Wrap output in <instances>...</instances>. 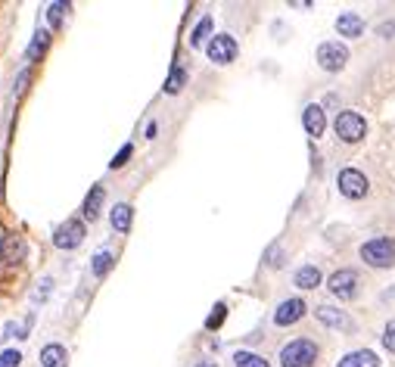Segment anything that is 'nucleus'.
Wrapping results in <instances>:
<instances>
[{
	"label": "nucleus",
	"instance_id": "f257e3e1",
	"mask_svg": "<svg viewBox=\"0 0 395 367\" xmlns=\"http://www.w3.org/2000/svg\"><path fill=\"white\" fill-rule=\"evenodd\" d=\"M318 358H321V348L308 336H299V339L286 342L280 348V367H314Z\"/></svg>",
	"mask_w": 395,
	"mask_h": 367
},
{
	"label": "nucleus",
	"instance_id": "20e7f679",
	"mask_svg": "<svg viewBox=\"0 0 395 367\" xmlns=\"http://www.w3.org/2000/svg\"><path fill=\"white\" fill-rule=\"evenodd\" d=\"M333 131H337V137L343 143H361L367 137V122H364L361 112L343 109L337 116V122H333Z\"/></svg>",
	"mask_w": 395,
	"mask_h": 367
},
{
	"label": "nucleus",
	"instance_id": "7c9ffc66",
	"mask_svg": "<svg viewBox=\"0 0 395 367\" xmlns=\"http://www.w3.org/2000/svg\"><path fill=\"white\" fill-rule=\"evenodd\" d=\"M156 131H159V128H156V122H149V125H147V137H149V140L156 137Z\"/></svg>",
	"mask_w": 395,
	"mask_h": 367
},
{
	"label": "nucleus",
	"instance_id": "c756f323",
	"mask_svg": "<svg viewBox=\"0 0 395 367\" xmlns=\"http://www.w3.org/2000/svg\"><path fill=\"white\" fill-rule=\"evenodd\" d=\"M41 284H44V286H38V290H34V299H47V293H50V284H53V280L44 277Z\"/></svg>",
	"mask_w": 395,
	"mask_h": 367
},
{
	"label": "nucleus",
	"instance_id": "2eb2a0df",
	"mask_svg": "<svg viewBox=\"0 0 395 367\" xmlns=\"http://www.w3.org/2000/svg\"><path fill=\"white\" fill-rule=\"evenodd\" d=\"M337 367H380V355L370 352V348H355L345 358H339Z\"/></svg>",
	"mask_w": 395,
	"mask_h": 367
},
{
	"label": "nucleus",
	"instance_id": "bb28decb",
	"mask_svg": "<svg viewBox=\"0 0 395 367\" xmlns=\"http://www.w3.org/2000/svg\"><path fill=\"white\" fill-rule=\"evenodd\" d=\"M380 339H383V348L395 355V317L386 324V327H383V336H380Z\"/></svg>",
	"mask_w": 395,
	"mask_h": 367
},
{
	"label": "nucleus",
	"instance_id": "0eeeda50",
	"mask_svg": "<svg viewBox=\"0 0 395 367\" xmlns=\"http://www.w3.org/2000/svg\"><path fill=\"white\" fill-rule=\"evenodd\" d=\"M318 65L324 72H343L345 65H349V47L339 44V41H324V44H318Z\"/></svg>",
	"mask_w": 395,
	"mask_h": 367
},
{
	"label": "nucleus",
	"instance_id": "6e6552de",
	"mask_svg": "<svg viewBox=\"0 0 395 367\" xmlns=\"http://www.w3.org/2000/svg\"><path fill=\"white\" fill-rule=\"evenodd\" d=\"M206 53H209V59H212L215 65H231L233 59H237V53H240V44H237L233 34L221 32V34H215V38L209 41Z\"/></svg>",
	"mask_w": 395,
	"mask_h": 367
},
{
	"label": "nucleus",
	"instance_id": "6ab92c4d",
	"mask_svg": "<svg viewBox=\"0 0 395 367\" xmlns=\"http://www.w3.org/2000/svg\"><path fill=\"white\" fill-rule=\"evenodd\" d=\"M47 47H50V28H38L32 44H28V50H25V59L28 63H38V59L47 53Z\"/></svg>",
	"mask_w": 395,
	"mask_h": 367
},
{
	"label": "nucleus",
	"instance_id": "f03ea898",
	"mask_svg": "<svg viewBox=\"0 0 395 367\" xmlns=\"http://www.w3.org/2000/svg\"><path fill=\"white\" fill-rule=\"evenodd\" d=\"M358 255H361V262L367 264V268L389 271V268H395V240L392 237H374V240H367V243H361Z\"/></svg>",
	"mask_w": 395,
	"mask_h": 367
},
{
	"label": "nucleus",
	"instance_id": "39448f33",
	"mask_svg": "<svg viewBox=\"0 0 395 367\" xmlns=\"http://www.w3.org/2000/svg\"><path fill=\"white\" fill-rule=\"evenodd\" d=\"M337 184H339V193H343L345 200H364V196L370 193V180L361 168H352V165L339 168Z\"/></svg>",
	"mask_w": 395,
	"mask_h": 367
},
{
	"label": "nucleus",
	"instance_id": "473e14b6",
	"mask_svg": "<svg viewBox=\"0 0 395 367\" xmlns=\"http://www.w3.org/2000/svg\"><path fill=\"white\" fill-rule=\"evenodd\" d=\"M0 367H3V361H0Z\"/></svg>",
	"mask_w": 395,
	"mask_h": 367
},
{
	"label": "nucleus",
	"instance_id": "4468645a",
	"mask_svg": "<svg viewBox=\"0 0 395 367\" xmlns=\"http://www.w3.org/2000/svg\"><path fill=\"white\" fill-rule=\"evenodd\" d=\"M131 221H134V209H131V202H116L109 212V224L116 233H128L131 231Z\"/></svg>",
	"mask_w": 395,
	"mask_h": 367
},
{
	"label": "nucleus",
	"instance_id": "5701e85b",
	"mask_svg": "<svg viewBox=\"0 0 395 367\" xmlns=\"http://www.w3.org/2000/svg\"><path fill=\"white\" fill-rule=\"evenodd\" d=\"M184 84H187V69H184V65H175L171 75H169V81H165V94L175 97V94H181L184 90Z\"/></svg>",
	"mask_w": 395,
	"mask_h": 367
},
{
	"label": "nucleus",
	"instance_id": "1a4fd4ad",
	"mask_svg": "<svg viewBox=\"0 0 395 367\" xmlns=\"http://www.w3.org/2000/svg\"><path fill=\"white\" fill-rule=\"evenodd\" d=\"M314 317H318V324H324L327 330H337V333H355V321H352L343 308H337V305L321 302L318 308H314Z\"/></svg>",
	"mask_w": 395,
	"mask_h": 367
},
{
	"label": "nucleus",
	"instance_id": "423d86ee",
	"mask_svg": "<svg viewBox=\"0 0 395 367\" xmlns=\"http://www.w3.org/2000/svg\"><path fill=\"white\" fill-rule=\"evenodd\" d=\"M85 233H87V224L85 218H65L63 224L56 227V233H53V246L56 249H78V246L85 243Z\"/></svg>",
	"mask_w": 395,
	"mask_h": 367
},
{
	"label": "nucleus",
	"instance_id": "dca6fc26",
	"mask_svg": "<svg viewBox=\"0 0 395 367\" xmlns=\"http://www.w3.org/2000/svg\"><path fill=\"white\" fill-rule=\"evenodd\" d=\"M41 367H69V352L59 342H47L41 348Z\"/></svg>",
	"mask_w": 395,
	"mask_h": 367
},
{
	"label": "nucleus",
	"instance_id": "9b49d317",
	"mask_svg": "<svg viewBox=\"0 0 395 367\" xmlns=\"http://www.w3.org/2000/svg\"><path fill=\"white\" fill-rule=\"evenodd\" d=\"M302 125H305V131H308L314 140L318 137H324V131H327V112H324V106L321 103H308L302 109Z\"/></svg>",
	"mask_w": 395,
	"mask_h": 367
},
{
	"label": "nucleus",
	"instance_id": "412c9836",
	"mask_svg": "<svg viewBox=\"0 0 395 367\" xmlns=\"http://www.w3.org/2000/svg\"><path fill=\"white\" fill-rule=\"evenodd\" d=\"M112 264H116V255H112L109 249H100L97 255H94V262H91V274L94 277H106Z\"/></svg>",
	"mask_w": 395,
	"mask_h": 367
},
{
	"label": "nucleus",
	"instance_id": "f8f14e48",
	"mask_svg": "<svg viewBox=\"0 0 395 367\" xmlns=\"http://www.w3.org/2000/svg\"><path fill=\"white\" fill-rule=\"evenodd\" d=\"M25 252H28V246L19 233H7V237L0 240V258H7V262H22Z\"/></svg>",
	"mask_w": 395,
	"mask_h": 367
},
{
	"label": "nucleus",
	"instance_id": "cd10ccee",
	"mask_svg": "<svg viewBox=\"0 0 395 367\" xmlns=\"http://www.w3.org/2000/svg\"><path fill=\"white\" fill-rule=\"evenodd\" d=\"M0 361H3V367H19L22 364V352H19V348H7V352H0Z\"/></svg>",
	"mask_w": 395,
	"mask_h": 367
},
{
	"label": "nucleus",
	"instance_id": "4be33fe9",
	"mask_svg": "<svg viewBox=\"0 0 395 367\" xmlns=\"http://www.w3.org/2000/svg\"><path fill=\"white\" fill-rule=\"evenodd\" d=\"M233 364H237V367H271V364H268V358H261L259 352H249V348L233 352Z\"/></svg>",
	"mask_w": 395,
	"mask_h": 367
},
{
	"label": "nucleus",
	"instance_id": "b1692460",
	"mask_svg": "<svg viewBox=\"0 0 395 367\" xmlns=\"http://www.w3.org/2000/svg\"><path fill=\"white\" fill-rule=\"evenodd\" d=\"M65 10H69V3H50V7H47V22H50V32L63 28V16H65Z\"/></svg>",
	"mask_w": 395,
	"mask_h": 367
},
{
	"label": "nucleus",
	"instance_id": "2f4dec72",
	"mask_svg": "<svg viewBox=\"0 0 395 367\" xmlns=\"http://www.w3.org/2000/svg\"><path fill=\"white\" fill-rule=\"evenodd\" d=\"M196 367H218V364H215V361H200Z\"/></svg>",
	"mask_w": 395,
	"mask_h": 367
},
{
	"label": "nucleus",
	"instance_id": "7ed1b4c3",
	"mask_svg": "<svg viewBox=\"0 0 395 367\" xmlns=\"http://www.w3.org/2000/svg\"><path fill=\"white\" fill-rule=\"evenodd\" d=\"M327 290L339 299V302H352L361 296V274L355 268H339L327 277Z\"/></svg>",
	"mask_w": 395,
	"mask_h": 367
},
{
	"label": "nucleus",
	"instance_id": "a211bd4d",
	"mask_svg": "<svg viewBox=\"0 0 395 367\" xmlns=\"http://www.w3.org/2000/svg\"><path fill=\"white\" fill-rule=\"evenodd\" d=\"M337 34H343V38H361L364 34V19L358 13H343L337 19Z\"/></svg>",
	"mask_w": 395,
	"mask_h": 367
},
{
	"label": "nucleus",
	"instance_id": "393cba45",
	"mask_svg": "<svg viewBox=\"0 0 395 367\" xmlns=\"http://www.w3.org/2000/svg\"><path fill=\"white\" fill-rule=\"evenodd\" d=\"M28 330H32V317H25V321H10L3 336H19V339H25Z\"/></svg>",
	"mask_w": 395,
	"mask_h": 367
},
{
	"label": "nucleus",
	"instance_id": "aec40b11",
	"mask_svg": "<svg viewBox=\"0 0 395 367\" xmlns=\"http://www.w3.org/2000/svg\"><path fill=\"white\" fill-rule=\"evenodd\" d=\"M215 34H212V16H202L200 22H196V28H193V34H190V47H202L206 41H212Z\"/></svg>",
	"mask_w": 395,
	"mask_h": 367
},
{
	"label": "nucleus",
	"instance_id": "a878e982",
	"mask_svg": "<svg viewBox=\"0 0 395 367\" xmlns=\"http://www.w3.org/2000/svg\"><path fill=\"white\" fill-rule=\"evenodd\" d=\"M224 315H227V305H224V302H218V305H215V311L209 315L206 330H218V327H221V321H224Z\"/></svg>",
	"mask_w": 395,
	"mask_h": 367
},
{
	"label": "nucleus",
	"instance_id": "f3484780",
	"mask_svg": "<svg viewBox=\"0 0 395 367\" xmlns=\"http://www.w3.org/2000/svg\"><path fill=\"white\" fill-rule=\"evenodd\" d=\"M103 200H106V190L100 184H94L91 193H87L85 206H81V218L85 221H97L100 218V209H103Z\"/></svg>",
	"mask_w": 395,
	"mask_h": 367
},
{
	"label": "nucleus",
	"instance_id": "c85d7f7f",
	"mask_svg": "<svg viewBox=\"0 0 395 367\" xmlns=\"http://www.w3.org/2000/svg\"><path fill=\"white\" fill-rule=\"evenodd\" d=\"M131 153H134V143H125V147H122V149H118V153H116V159L109 162V168H122L125 162L131 159Z\"/></svg>",
	"mask_w": 395,
	"mask_h": 367
},
{
	"label": "nucleus",
	"instance_id": "9d476101",
	"mask_svg": "<svg viewBox=\"0 0 395 367\" xmlns=\"http://www.w3.org/2000/svg\"><path fill=\"white\" fill-rule=\"evenodd\" d=\"M305 311H308V305H305V299L292 296V299H284V302L274 308V324L277 327H292L296 321H302Z\"/></svg>",
	"mask_w": 395,
	"mask_h": 367
},
{
	"label": "nucleus",
	"instance_id": "ddd939ff",
	"mask_svg": "<svg viewBox=\"0 0 395 367\" xmlns=\"http://www.w3.org/2000/svg\"><path fill=\"white\" fill-rule=\"evenodd\" d=\"M292 284H296L299 290H318V286L324 284V277H321V268H314V264H302V268H296V274H292Z\"/></svg>",
	"mask_w": 395,
	"mask_h": 367
}]
</instances>
